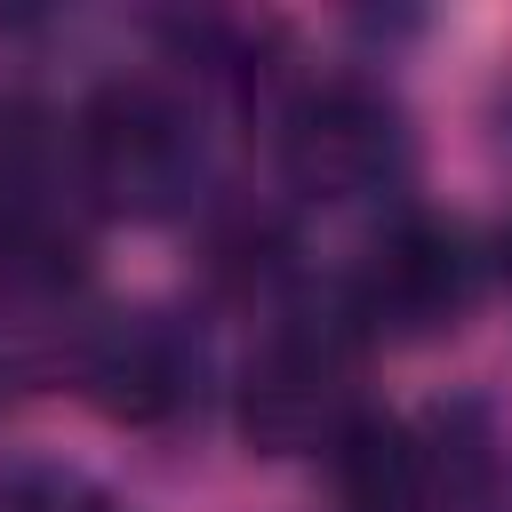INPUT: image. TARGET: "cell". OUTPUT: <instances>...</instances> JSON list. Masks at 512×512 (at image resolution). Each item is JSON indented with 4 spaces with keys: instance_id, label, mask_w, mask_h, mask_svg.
Masks as SVG:
<instances>
[{
    "instance_id": "obj_6",
    "label": "cell",
    "mask_w": 512,
    "mask_h": 512,
    "mask_svg": "<svg viewBox=\"0 0 512 512\" xmlns=\"http://www.w3.org/2000/svg\"><path fill=\"white\" fill-rule=\"evenodd\" d=\"M80 376H88L96 408H104V416H128V424H160V416H176L184 392H192V360H184V344H176L168 328H152V320H120V328H104V336L88 344Z\"/></svg>"
},
{
    "instance_id": "obj_3",
    "label": "cell",
    "mask_w": 512,
    "mask_h": 512,
    "mask_svg": "<svg viewBox=\"0 0 512 512\" xmlns=\"http://www.w3.org/2000/svg\"><path fill=\"white\" fill-rule=\"evenodd\" d=\"M464 304H472V248H464V232H448V224H432V216L392 224V232L376 240L368 272H360V296H352L360 320L408 328V336L448 328Z\"/></svg>"
},
{
    "instance_id": "obj_5",
    "label": "cell",
    "mask_w": 512,
    "mask_h": 512,
    "mask_svg": "<svg viewBox=\"0 0 512 512\" xmlns=\"http://www.w3.org/2000/svg\"><path fill=\"white\" fill-rule=\"evenodd\" d=\"M336 488H344V512H432L448 488V464L432 432L400 416H360L336 440Z\"/></svg>"
},
{
    "instance_id": "obj_8",
    "label": "cell",
    "mask_w": 512,
    "mask_h": 512,
    "mask_svg": "<svg viewBox=\"0 0 512 512\" xmlns=\"http://www.w3.org/2000/svg\"><path fill=\"white\" fill-rule=\"evenodd\" d=\"M40 160H48V128H40V112L16 104V96H0V216H8V208H32Z\"/></svg>"
},
{
    "instance_id": "obj_2",
    "label": "cell",
    "mask_w": 512,
    "mask_h": 512,
    "mask_svg": "<svg viewBox=\"0 0 512 512\" xmlns=\"http://www.w3.org/2000/svg\"><path fill=\"white\" fill-rule=\"evenodd\" d=\"M280 160L304 192H368L400 160V112L368 80H320L288 104Z\"/></svg>"
},
{
    "instance_id": "obj_7",
    "label": "cell",
    "mask_w": 512,
    "mask_h": 512,
    "mask_svg": "<svg viewBox=\"0 0 512 512\" xmlns=\"http://www.w3.org/2000/svg\"><path fill=\"white\" fill-rule=\"evenodd\" d=\"M88 272L80 232L48 208H8L0 216V304H56Z\"/></svg>"
},
{
    "instance_id": "obj_4",
    "label": "cell",
    "mask_w": 512,
    "mask_h": 512,
    "mask_svg": "<svg viewBox=\"0 0 512 512\" xmlns=\"http://www.w3.org/2000/svg\"><path fill=\"white\" fill-rule=\"evenodd\" d=\"M80 168L112 200H152L184 176V112L152 80H112L80 112Z\"/></svg>"
},
{
    "instance_id": "obj_1",
    "label": "cell",
    "mask_w": 512,
    "mask_h": 512,
    "mask_svg": "<svg viewBox=\"0 0 512 512\" xmlns=\"http://www.w3.org/2000/svg\"><path fill=\"white\" fill-rule=\"evenodd\" d=\"M352 328L360 320H304L248 368L240 424H248L256 448H272V456L328 448L336 456V440L360 424V408H352Z\"/></svg>"
},
{
    "instance_id": "obj_9",
    "label": "cell",
    "mask_w": 512,
    "mask_h": 512,
    "mask_svg": "<svg viewBox=\"0 0 512 512\" xmlns=\"http://www.w3.org/2000/svg\"><path fill=\"white\" fill-rule=\"evenodd\" d=\"M504 272H512V232H504Z\"/></svg>"
}]
</instances>
